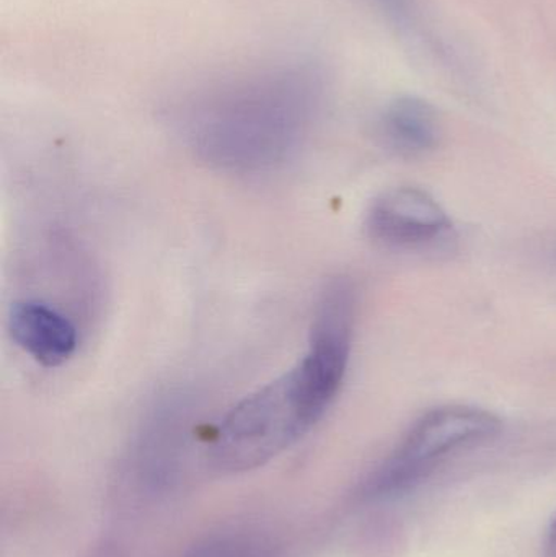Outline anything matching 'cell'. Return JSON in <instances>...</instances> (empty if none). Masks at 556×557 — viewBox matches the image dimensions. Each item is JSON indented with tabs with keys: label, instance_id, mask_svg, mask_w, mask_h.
<instances>
[{
	"label": "cell",
	"instance_id": "6da1fadb",
	"mask_svg": "<svg viewBox=\"0 0 556 557\" xmlns=\"http://www.w3.org/2000/svg\"><path fill=\"white\" fill-rule=\"evenodd\" d=\"M356 308L355 284L342 278L326 284L302 357L283 375L245 396L201 437L208 467L221 473L257 470L316 428L345 382Z\"/></svg>",
	"mask_w": 556,
	"mask_h": 557
},
{
	"label": "cell",
	"instance_id": "7a4b0ae2",
	"mask_svg": "<svg viewBox=\"0 0 556 557\" xmlns=\"http://www.w3.org/2000/svg\"><path fill=\"white\" fill-rule=\"evenodd\" d=\"M319 108L310 75L276 72L196 101L183 117L186 143L221 172L263 175L296 157Z\"/></svg>",
	"mask_w": 556,
	"mask_h": 557
},
{
	"label": "cell",
	"instance_id": "3957f363",
	"mask_svg": "<svg viewBox=\"0 0 556 557\" xmlns=\"http://www.w3.org/2000/svg\"><path fill=\"white\" fill-rule=\"evenodd\" d=\"M502 432V419L477 406L449 405L421 416L401 438L397 450L369 478L365 496L400 493L427 476L454 451L492 441Z\"/></svg>",
	"mask_w": 556,
	"mask_h": 557
},
{
	"label": "cell",
	"instance_id": "277c9868",
	"mask_svg": "<svg viewBox=\"0 0 556 557\" xmlns=\"http://www.w3.org/2000/svg\"><path fill=\"white\" fill-rule=\"evenodd\" d=\"M193 409L191 396L166 393L140 421L134 461L147 486L165 490L182 476L191 445L196 444Z\"/></svg>",
	"mask_w": 556,
	"mask_h": 557
},
{
	"label": "cell",
	"instance_id": "5b68a950",
	"mask_svg": "<svg viewBox=\"0 0 556 557\" xmlns=\"http://www.w3.org/2000/svg\"><path fill=\"white\" fill-rule=\"evenodd\" d=\"M366 228L385 247L417 250L443 242L453 232V221L430 193L398 186L375 198L366 215Z\"/></svg>",
	"mask_w": 556,
	"mask_h": 557
},
{
	"label": "cell",
	"instance_id": "8992f818",
	"mask_svg": "<svg viewBox=\"0 0 556 557\" xmlns=\"http://www.w3.org/2000/svg\"><path fill=\"white\" fill-rule=\"evenodd\" d=\"M7 327L13 343L46 369L64 366L77 350L75 324L58 308L38 298L13 301Z\"/></svg>",
	"mask_w": 556,
	"mask_h": 557
},
{
	"label": "cell",
	"instance_id": "52a82bcc",
	"mask_svg": "<svg viewBox=\"0 0 556 557\" xmlns=\"http://www.w3.org/2000/svg\"><path fill=\"white\" fill-rule=\"evenodd\" d=\"M379 133L385 146L398 156H427L440 144V116L436 110L421 98H397L382 113Z\"/></svg>",
	"mask_w": 556,
	"mask_h": 557
},
{
	"label": "cell",
	"instance_id": "ba28073f",
	"mask_svg": "<svg viewBox=\"0 0 556 557\" xmlns=\"http://www.w3.org/2000/svg\"><path fill=\"white\" fill-rule=\"evenodd\" d=\"M186 557H280L276 546L260 532L227 530L206 536Z\"/></svg>",
	"mask_w": 556,
	"mask_h": 557
},
{
	"label": "cell",
	"instance_id": "9c48e42d",
	"mask_svg": "<svg viewBox=\"0 0 556 557\" xmlns=\"http://www.w3.org/2000/svg\"><path fill=\"white\" fill-rule=\"evenodd\" d=\"M547 557H556V517L548 529L547 535Z\"/></svg>",
	"mask_w": 556,
	"mask_h": 557
}]
</instances>
